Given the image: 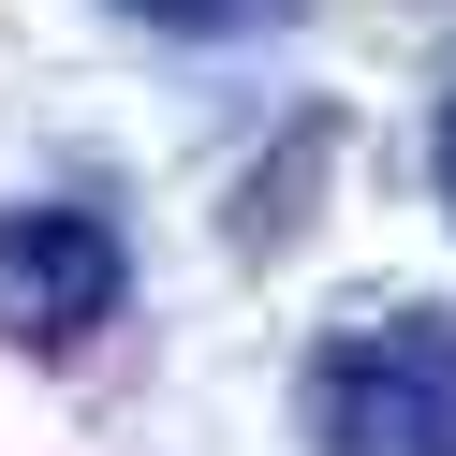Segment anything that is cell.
Segmentation results:
<instances>
[{"mask_svg": "<svg viewBox=\"0 0 456 456\" xmlns=\"http://www.w3.org/2000/svg\"><path fill=\"white\" fill-rule=\"evenodd\" d=\"M442 207H456V103H442Z\"/></svg>", "mask_w": 456, "mask_h": 456, "instance_id": "cell-4", "label": "cell"}, {"mask_svg": "<svg viewBox=\"0 0 456 456\" xmlns=\"http://www.w3.org/2000/svg\"><path fill=\"white\" fill-rule=\"evenodd\" d=\"M118 15H148V30H191V45H207V30H250L265 0H118Z\"/></svg>", "mask_w": 456, "mask_h": 456, "instance_id": "cell-3", "label": "cell"}, {"mask_svg": "<svg viewBox=\"0 0 456 456\" xmlns=\"http://www.w3.org/2000/svg\"><path fill=\"white\" fill-rule=\"evenodd\" d=\"M118 295H133V250L103 236L89 207H0V338H15V354L103 338Z\"/></svg>", "mask_w": 456, "mask_h": 456, "instance_id": "cell-2", "label": "cell"}, {"mask_svg": "<svg viewBox=\"0 0 456 456\" xmlns=\"http://www.w3.org/2000/svg\"><path fill=\"white\" fill-rule=\"evenodd\" d=\"M309 456H456V309L383 295L309 338Z\"/></svg>", "mask_w": 456, "mask_h": 456, "instance_id": "cell-1", "label": "cell"}]
</instances>
